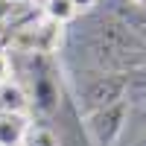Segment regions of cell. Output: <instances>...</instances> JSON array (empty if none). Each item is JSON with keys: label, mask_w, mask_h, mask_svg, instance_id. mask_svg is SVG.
<instances>
[{"label": "cell", "mask_w": 146, "mask_h": 146, "mask_svg": "<svg viewBox=\"0 0 146 146\" xmlns=\"http://www.w3.org/2000/svg\"><path fill=\"white\" fill-rule=\"evenodd\" d=\"M27 108H29V96L23 85L12 79L0 85V114H27Z\"/></svg>", "instance_id": "obj_1"}, {"label": "cell", "mask_w": 146, "mask_h": 146, "mask_svg": "<svg viewBox=\"0 0 146 146\" xmlns=\"http://www.w3.org/2000/svg\"><path fill=\"white\" fill-rule=\"evenodd\" d=\"M27 129L29 123L23 114H0V146H21Z\"/></svg>", "instance_id": "obj_2"}, {"label": "cell", "mask_w": 146, "mask_h": 146, "mask_svg": "<svg viewBox=\"0 0 146 146\" xmlns=\"http://www.w3.org/2000/svg\"><path fill=\"white\" fill-rule=\"evenodd\" d=\"M44 15H47V21L64 27V23H70L76 18V6H73L70 0H47L44 3Z\"/></svg>", "instance_id": "obj_3"}, {"label": "cell", "mask_w": 146, "mask_h": 146, "mask_svg": "<svg viewBox=\"0 0 146 146\" xmlns=\"http://www.w3.org/2000/svg\"><path fill=\"white\" fill-rule=\"evenodd\" d=\"M23 143L27 146H56V137H53V131H47L44 126H29Z\"/></svg>", "instance_id": "obj_4"}, {"label": "cell", "mask_w": 146, "mask_h": 146, "mask_svg": "<svg viewBox=\"0 0 146 146\" xmlns=\"http://www.w3.org/2000/svg\"><path fill=\"white\" fill-rule=\"evenodd\" d=\"M12 79V64H9V56L0 53V85Z\"/></svg>", "instance_id": "obj_5"}, {"label": "cell", "mask_w": 146, "mask_h": 146, "mask_svg": "<svg viewBox=\"0 0 146 146\" xmlns=\"http://www.w3.org/2000/svg\"><path fill=\"white\" fill-rule=\"evenodd\" d=\"M9 12H12V0H0V23L9 18Z\"/></svg>", "instance_id": "obj_6"}, {"label": "cell", "mask_w": 146, "mask_h": 146, "mask_svg": "<svg viewBox=\"0 0 146 146\" xmlns=\"http://www.w3.org/2000/svg\"><path fill=\"white\" fill-rule=\"evenodd\" d=\"M70 3L76 6V12H79V9H91V6L96 3V0H70Z\"/></svg>", "instance_id": "obj_7"}, {"label": "cell", "mask_w": 146, "mask_h": 146, "mask_svg": "<svg viewBox=\"0 0 146 146\" xmlns=\"http://www.w3.org/2000/svg\"><path fill=\"white\" fill-rule=\"evenodd\" d=\"M12 3H18V6H27V3H32V0H12Z\"/></svg>", "instance_id": "obj_8"}, {"label": "cell", "mask_w": 146, "mask_h": 146, "mask_svg": "<svg viewBox=\"0 0 146 146\" xmlns=\"http://www.w3.org/2000/svg\"><path fill=\"white\" fill-rule=\"evenodd\" d=\"M131 3H135V6H146V0H131Z\"/></svg>", "instance_id": "obj_9"}]
</instances>
